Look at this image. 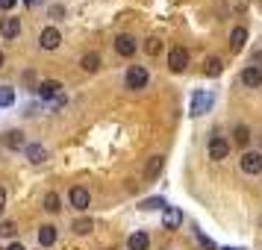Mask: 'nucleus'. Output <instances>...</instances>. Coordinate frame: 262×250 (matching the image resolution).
Listing matches in <instances>:
<instances>
[{
  "label": "nucleus",
  "instance_id": "1",
  "mask_svg": "<svg viewBox=\"0 0 262 250\" xmlns=\"http://www.w3.org/2000/svg\"><path fill=\"white\" fill-rule=\"evenodd\" d=\"M147 80H150V74H147V68H144V65H133L130 71H127V88H133V92L144 88V85H147Z\"/></svg>",
  "mask_w": 262,
  "mask_h": 250
},
{
  "label": "nucleus",
  "instance_id": "2",
  "mask_svg": "<svg viewBox=\"0 0 262 250\" xmlns=\"http://www.w3.org/2000/svg\"><path fill=\"white\" fill-rule=\"evenodd\" d=\"M238 165H242L245 174H262V153L259 150H248V153H242Z\"/></svg>",
  "mask_w": 262,
  "mask_h": 250
},
{
  "label": "nucleus",
  "instance_id": "3",
  "mask_svg": "<svg viewBox=\"0 0 262 250\" xmlns=\"http://www.w3.org/2000/svg\"><path fill=\"white\" fill-rule=\"evenodd\" d=\"M186 65H189V50L186 48H171V53H168V68L174 74L186 71Z\"/></svg>",
  "mask_w": 262,
  "mask_h": 250
},
{
  "label": "nucleus",
  "instance_id": "4",
  "mask_svg": "<svg viewBox=\"0 0 262 250\" xmlns=\"http://www.w3.org/2000/svg\"><path fill=\"white\" fill-rule=\"evenodd\" d=\"M36 92L41 100H56V97H62V83L59 80H41L36 85Z\"/></svg>",
  "mask_w": 262,
  "mask_h": 250
},
{
  "label": "nucleus",
  "instance_id": "5",
  "mask_svg": "<svg viewBox=\"0 0 262 250\" xmlns=\"http://www.w3.org/2000/svg\"><path fill=\"white\" fill-rule=\"evenodd\" d=\"M68 200H71L74 209L85 212V209H89V203H92V194H89V189H83V186H74V189L68 191Z\"/></svg>",
  "mask_w": 262,
  "mask_h": 250
},
{
  "label": "nucleus",
  "instance_id": "6",
  "mask_svg": "<svg viewBox=\"0 0 262 250\" xmlns=\"http://www.w3.org/2000/svg\"><path fill=\"white\" fill-rule=\"evenodd\" d=\"M212 106V95L209 92H194V97H191V109H189V115H203L206 109Z\"/></svg>",
  "mask_w": 262,
  "mask_h": 250
},
{
  "label": "nucleus",
  "instance_id": "7",
  "mask_svg": "<svg viewBox=\"0 0 262 250\" xmlns=\"http://www.w3.org/2000/svg\"><path fill=\"white\" fill-rule=\"evenodd\" d=\"M115 50H118V56H133V53L139 50V41L133 36H127V33H121V36L115 38Z\"/></svg>",
  "mask_w": 262,
  "mask_h": 250
},
{
  "label": "nucleus",
  "instance_id": "8",
  "mask_svg": "<svg viewBox=\"0 0 262 250\" xmlns=\"http://www.w3.org/2000/svg\"><path fill=\"white\" fill-rule=\"evenodd\" d=\"M59 41H62V36H59V30H56V27L41 30V36H38V44H41L45 50H56V48H59Z\"/></svg>",
  "mask_w": 262,
  "mask_h": 250
},
{
  "label": "nucleus",
  "instance_id": "9",
  "mask_svg": "<svg viewBox=\"0 0 262 250\" xmlns=\"http://www.w3.org/2000/svg\"><path fill=\"white\" fill-rule=\"evenodd\" d=\"M162 168H165V156H150V159H147V165H144V179H147V183H154V179L162 174Z\"/></svg>",
  "mask_w": 262,
  "mask_h": 250
},
{
  "label": "nucleus",
  "instance_id": "10",
  "mask_svg": "<svg viewBox=\"0 0 262 250\" xmlns=\"http://www.w3.org/2000/svg\"><path fill=\"white\" fill-rule=\"evenodd\" d=\"M242 83L248 85V88H262V68L248 65V68L242 71Z\"/></svg>",
  "mask_w": 262,
  "mask_h": 250
},
{
  "label": "nucleus",
  "instance_id": "11",
  "mask_svg": "<svg viewBox=\"0 0 262 250\" xmlns=\"http://www.w3.org/2000/svg\"><path fill=\"white\" fill-rule=\"evenodd\" d=\"M227 153H230V144H227L224 139H212V142H209V159L221 162V159H227Z\"/></svg>",
  "mask_w": 262,
  "mask_h": 250
},
{
  "label": "nucleus",
  "instance_id": "12",
  "mask_svg": "<svg viewBox=\"0 0 262 250\" xmlns=\"http://www.w3.org/2000/svg\"><path fill=\"white\" fill-rule=\"evenodd\" d=\"M0 33H3V38H18L21 21H18V18H3V21H0Z\"/></svg>",
  "mask_w": 262,
  "mask_h": 250
},
{
  "label": "nucleus",
  "instance_id": "13",
  "mask_svg": "<svg viewBox=\"0 0 262 250\" xmlns=\"http://www.w3.org/2000/svg\"><path fill=\"white\" fill-rule=\"evenodd\" d=\"M245 41H248V30L245 27H233V33H230V50L238 53V50L245 48Z\"/></svg>",
  "mask_w": 262,
  "mask_h": 250
},
{
  "label": "nucleus",
  "instance_id": "14",
  "mask_svg": "<svg viewBox=\"0 0 262 250\" xmlns=\"http://www.w3.org/2000/svg\"><path fill=\"white\" fill-rule=\"evenodd\" d=\"M38 244H41V247H53V244H56V226H50V224L41 226V230H38Z\"/></svg>",
  "mask_w": 262,
  "mask_h": 250
},
{
  "label": "nucleus",
  "instance_id": "15",
  "mask_svg": "<svg viewBox=\"0 0 262 250\" xmlns=\"http://www.w3.org/2000/svg\"><path fill=\"white\" fill-rule=\"evenodd\" d=\"M147 247H150L147 233H133V236L127 238V250H147Z\"/></svg>",
  "mask_w": 262,
  "mask_h": 250
},
{
  "label": "nucleus",
  "instance_id": "16",
  "mask_svg": "<svg viewBox=\"0 0 262 250\" xmlns=\"http://www.w3.org/2000/svg\"><path fill=\"white\" fill-rule=\"evenodd\" d=\"M27 159H30L33 165H41V162L48 159V150H45L41 144H27Z\"/></svg>",
  "mask_w": 262,
  "mask_h": 250
},
{
  "label": "nucleus",
  "instance_id": "17",
  "mask_svg": "<svg viewBox=\"0 0 262 250\" xmlns=\"http://www.w3.org/2000/svg\"><path fill=\"white\" fill-rule=\"evenodd\" d=\"M6 147H12V150H18V147H24L27 150V139L21 130H9L6 132Z\"/></svg>",
  "mask_w": 262,
  "mask_h": 250
},
{
  "label": "nucleus",
  "instance_id": "18",
  "mask_svg": "<svg viewBox=\"0 0 262 250\" xmlns=\"http://www.w3.org/2000/svg\"><path fill=\"white\" fill-rule=\"evenodd\" d=\"M180 221H183V212L174 209V206H168V209H165V230H177Z\"/></svg>",
  "mask_w": 262,
  "mask_h": 250
},
{
  "label": "nucleus",
  "instance_id": "19",
  "mask_svg": "<svg viewBox=\"0 0 262 250\" xmlns=\"http://www.w3.org/2000/svg\"><path fill=\"white\" fill-rule=\"evenodd\" d=\"M80 68L89 71V74H95L97 68H100V56H97V53H85L83 59H80Z\"/></svg>",
  "mask_w": 262,
  "mask_h": 250
},
{
  "label": "nucleus",
  "instance_id": "20",
  "mask_svg": "<svg viewBox=\"0 0 262 250\" xmlns=\"http://www.w3.org/2000/svg\"><path fill=\"white\" fill-rule=\"evenodd\" d=\"M221 68H224V65H221V59H218V56H209L203 71H206V77H218V74H221Z\"/></svg>",
  "mask_w": 262,
  "mask_h": 250
},
{
  "label": "nucleus",
  "instance_id": "21",
  "mask_svg": "<svg viewBox=\"0 0 262 250\" xmlns=\"http://www.w3.org/2000/svg\"><path fill=\"white\" fill-rule=\"evenodd\" d=\"M142 209L144 212H150V209H168L165 197H147V200H142Z\"/></svg>",
  "mask_w": 262,
  "mask_h": 250
},
{
  "label": "nucleus",
  "instance_id": "22",
  "mask_svg": "<svg viewBox=\"0 0 262 250\" xmlns=\"http://www.w3.org/2000/svg\"><path fill=\"white\" fill-rule=\"evenodd\" d=\"M233 135H236V144H238V147H245V144L250 142V130L245 127V124H238L236 130H233Z\"/></svg>",
  "mask_w": 262,
  "mask_h": 250
},
{
  "label": "nucleus",
  "instance_id": "23",
  "mask_svg": "<svg viewBox=\"0 0 262 250\" xmlns=\"http://www.w3.org/2000/svg\"><path fill=\"white\" fill-rule=\"evenodd\" d=\"M92 226H95L92 224V218H80V221H74L71 230L77 233V236H85V233H92Z\"/></svg>",
  "mask_w": 262,
  "mask_h": 250
},
{
  "label": "nucleus",
  "instance_id": "24",
  "mask_svg": "<svg viewBox=\"0 0 262 250\" xmlns=\"http://www.w3.org/2000/svg\"><path fill=\"white\" fill-rule=\"evenodd\" d=\"M15 103V92L9 85H0V106H12Z\"/></svg>",
  "mask_w": 262,
  "mask_h": 250
},
{
  "label": "nucleus",
  "instance_id": "25",
  "mask_svg": "<svg viewBox=\"0 0 262 250\" xmlns=\"http://www.w3.org/2000/svg\"><path fill=\"white\" fill-rule=\"evenodd\" d=\"M45 209H48V212H59L62 206H59V194H56V191H50L48 197H45Z\"/></svg>",
  "mask_w": 262,
  "mask_h": 250
},
{
  "label": "nucleus",
  "instance_id": "26",
  "mask_svg": "<svg viewBox=\"0 0 262 250\" xmlns=\"http://www.w3.org/2000/svg\"><path fill=\"white\" fill-rule=\"evenodd\" d=\"M144 50H147L150 56H156V53L162 50V41H159V38H147V41H144Z\"/></svg>",
  "mask_w": 262,
  "mask_h": 250
},
{
  "label": "nucleus",
  "instance_id": "27",
  "mask_svg": "<svg viewBox=\"0 0 262 250\" xmlns=\"http://www.w3.org/2000/svg\"><path fill=\"white\" fill-rule=\"evenodd\" d=\"M12 233H15L12 221H3V224H0V236H12Z\"/></svg>",
  "mask_w": 262,
  "mask_h": 250
},
{
  "label": "nucleus",
  "instance_id": "28",
  "mask_svg": "<svg viewBox=\"0 0 262 250\" xmlns=\"http://www.w3.org/2000/svg\"><path fill=\"white\" fill-rule=\"evenodd\" d=\"M15 3H18V0H0V9H3V12H9Z\"/></svg>",
  "mask_w": 262,
  "mask_h": 250
},
{
  "label": "nucleus",
  "instance_id": "29",
  "mask_svg": "<svg viewBox=\"0 0 262 250\" xmlns=\"http://www.w3.org/2000/svg\"><path fill=\"white\" fill-rule=\"evenodd\" d=\"M253 65H256V68H262V50H256V53H253Z\"/></svg>",
  "mask_w": 262,
  "mask_h": 250
},
{
  "label": "nucleus",
  "instance_id": "30",
  "mask_svg": "<svg viewBox=\"0 0 262 250\" xmlns=\"http://www.w3.org/2000/svg\"><path fill=\"white\" fill-rule=\"evenodd\" d=\"M3 209H6V191L0 189V215H3Z\"/></svg>",
  "mask_w": 262,
  "mask_h": 250
},
{
  "label": "nucleus",
  "instance_id": "31",
  "mask_svg": "<svg viewBox=\"0 0 262 250\" xmlns=\"http://www.w3.org/2000/svg\"><path fill=\"white\" fill-rule=\"evenodd\" d=\"M6 250H27V247H24V244H18V241H15V244H9Z\"/></svg>",
  "mask_w": 262,
  "mask_h": 250
},
{
  "label": "nucleus",
  "instance_id": "32",
  "mask_svg": "<svg viewBox=\"0 0 262 250\" xmlns=\"http://www.w3.org/2000/svg\"><path fill=\"white\" fill-rule=\"evenodd\" d=\"M36 3H38V0H27V6H36Z\"/></svg>",
  "mask_w": 262,
  "mask_h": 250
},
{
  "label": "nucleus",
  "instance_id": "33",
  "mask_svg": "<svg viewBox=\"0 0 262 250\" xmlns=\"http://www.w3.org/2000/svg\"><path fill=\"white\" fill-rule=\"evenodd\" d=\"M0 68H3V53H0Z\"/></svg>",
  "mask_w": 262,
  "mask_h": 250
},
{
  "label": "nucleus",
  "instance_id": "34",
  "mask_svg": "<svg viewBox=\"0 0 262 250\" xmlns=\"http://www.w3.org/2000/svg\"><path fill=\"white\" fill-rule=\"evenodd\" d=\"M224 250H242V247H224Z\"/></svg>",
  "mask_w": 262,
  "mask_h": 250
}]
</instances>
